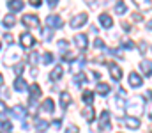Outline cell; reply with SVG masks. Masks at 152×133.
I'll use <instances>...</instances> for the list:
<instances>
[{
  "mask_svg": "<svg viewBox=\"0 0 152 133\" xmlns=\"http://www.w3.org/2000/svg\"><path fill=\"white\" fill-rule=\"evenodd\" d=\"M20 57H21V51H20L18 48H14V46H11V48L7 50V53H5V59H4V64H5V66H11V64H16V62L20 60Z\"/></svg>",
  "mask_w": 152,
  "mask_h": 133,
  "instance_id": "cell-1",
  "label": "cell"
},
{
  "mask_svg": "<svg viewBox=\"0 0 152 133\" xmlns=\"http://www.w3.org/2000/svg\"><path fill=\"white\" fill-rule=\"evenodd\" d=\"M99 128L104 130V132H108V130L112 128V115H110L108 110H103V112H101V117H99Z\"/></svg>",
  "mask_w": 152,
  "mask_h": 133,
  "instance_id": "cell-2",
  "label": "cell"
},
{
  "mask_svg": "<svg viewBox=\"0 0 152 133\" xmlns=\"http://www.w3.org/2000/svg\"><path fill=\"white\" fill-rule=\"evenodd\" d=\"M23 25L25 27H30V29H39V18L36 14H25L23 16Z\"/></svg>",
  "mask_w": 152,
  "mask_h": 133,
  "instance_id": "cell-3",
  "label": "cell"
},
{
  "mask_svg": "<svg viewBox=\"0 0 152 133\" xmlns=\"http://www.w3.org/2000/svg\"><path fill=\"white\" fill-rule=\"evenodd\" d=\"M41 94H42L41 87H39L37 84H32V85H30V98H28L30 105H36V103H37V99L41 98Z\"/></svg>",
  "mask_w": 152,
  "mask_h": 133,
  "instance_id": "cell-4",
  "label": "cell"
},
{
  "mask_svg": "<svg viewBox=\"0 0 152 133\" xmlns=\"http://www.w3.org/2000/svg\"><path fill=\"white\" fill-rule=\"evenodd\" d=\"M87 20H88V14H76L75 18H71V27L73 29H80L81 25H85L87 23Z\"/></svg>",
  "mask_w": 152,
  "mask_h": 133,
  "instance_id": "cell-5",
  "label": "cell"
},
{
  "mask_svg": "<svg viewBox=\"0 0 152 133\" xmlns=\"http://www.w3.org/2000/svg\"><path fill=\"white\" fill-rule=\"evenodd\" d=\"M20 43L23 48H32L34 44H36V39H34V36H30L28 32H23L21 36H20Z\"/></svg>",
  "mask_w": 152,
  "mask_h": 133,
  "instance_id": "cell-6",
  "label": "cell"
},
{
  "mask_svg": "<svg viewBox=\"0 0 152 133\" xmlns=\"http://www.w3.org/2000/svg\"><path fill=\"white\" fill-rule=\"evenodd\" d=\"M46 25L51 27V29H60V27H62V18L57 16V14H50V16L46 18Z\"/></svg>",
  "mask_w": 152,
  "mask_h": 133,
  "instance_id": "cell-7",
  "label": "cell"
},
{
  "mask_svg": "<svg viewBox=\"0 0 152 133\" xmlns=\"http://www.w3.org/2000/svg\"><path fill=\"white\" fill-rule=\"evenodd\" d=\"M99 23L103 25V29H112L113 27V18L110 14H99Z\"/></svg>",
  "mask_w": 152,
  "mask_h": 133,
  "instance_id": "cell-8",
  "label": "cell"
},
{
  "mask_svg": "<svg viewBox=\"0 0 152 133\" xmlns=\"http://www.w3.org/2000/svg\"><path fill=\"white\" fill-rule=\"evenodd\" d=\"M75 43H76V46H78L80 50H85L87 44H88V39H87L85 34H76L75 36Z\"/></svg>",
  "mask_w": 152,
  "mask_h": 133,
  "instance_id": "cell-9",
  "label": "cell"
},
{
  "mask_svg": "<svg viewBox=\"0 0 152 133\" xmlns=\"http://www.w3.org/2000/svg\"><path fill=\"white\" fill-rule=\"evenodd\" d=\"M143 84V80H142V76L138 75V73H129V85L131 87H140Z\"/></svg>",
  "mask_w": 152,
  "mask_h": 133,
  "instance_id": "cell-10",
  "label": "cell"
},
{
  "mask_svg": "<svg viewBox=\"0 0 152 133\" xmlns=\"http://www.w3.org/2000/svg\"><path fill=\"white\" fill-rule=\"evenodd\" d=\"M53 110H55V103H53V99H44V103L41 105V112H46V114H53Z\"/></svg>",
  "mask_w": 152,
  "mask_h": 133,
  "instance_id": "cell-11",
  "label": "cell"
},
{
  "mask_svg": "<svg viewBox=\"0 0 152 133\" xmlns=\"http://www.w3.org/2000/svg\"><path fill=\"white\" fill-rule=\"evenodd\" d=\"M11 114H12L14 117H18V119H25V115H27V110H25V107H21V105H16V107L11 110Z\"/></svg>",
  "mask_w": 152,
  "mask_h": 133,
  "instance_id": "cell-12",
  "label": "cell"
},
{
  "mask_svg": "<svg viewBox=\"0 0 152 133\" xmlns=\"http://www.w3.org/2000/svg\"><path fill=\"white\" fill-rule=\"evenodd\" d=\"M140 68H142V71L145 73V76H151L152 75V60L143 59V60L140 62Z\"/></svg>",
  "mask_w": 152,
  "mask_h": 133,
  "instance_id": "cell-13",
  "label": "cell"
},
{
  "mask_svg": "<svg viewBox=\"0 0 152 133\" xmlns=\"http://www.w3.org/2000/svg\"><path fill=\"white\" fill-rule=\"evenodd\" d=\"M2 23H4L5 29H12V27L16 25V18H14V14H5L4 20H2Z\"/></svg>",
  "mask_w": 152,
  "mask_h": 133,
  "instance_id": "cell-14",
  "label": "cell"
},
{
  "mask_svg": "<svg viewBox=\"0 0 152 133\" xmlns=\"http://www.w3.org/2000/svg\"><path fill=\"white\" fill-rule=\"evenodd\" d=\"M12 87H14V90H18V92H23V90H27V82L18 76V78L14 80V85H12Z\"/></svg>",
  "mask_w": 152,
  "mask_h": 133,
  "instance_id": "cell-15",
  "label": "cell"
},
{
  "mask_svg": "<svg viewBox=\"0 0 152 133\" xmlns=\"http://www.w3.org/2000/svg\"><path fill=\"white\" fill-rule=\"evenodd\" d=\"M108 66H110V73H112V76L118 82V80L122 78V69H120L118 66H115V64H108Z\"/></svg>",
  "mask_w": 152,
  "mask_h": 133,
  "instance_id": "cell-16",
  "label": "cell"
},
{
  "mask_svg": "<svg viewBox=\"0 0 152 133\" xmlns=\"http://www.w3.org/2000/svg\"><path fill=\"white\" fill-rule=\"evenodd\" d=\"M126 124H127V128H131V130H138V128H140V119H138V117H127V119H126Z\"/></svg>",
  "mask_w": 152,
  "mask_h": 133,
  "instance_id": "cell-17",
  "label": "cell"
},
{
  "mask_svg": "<svg viewBox=\"0 0 152 133\" xmlns=\"http://www.w3.org/2000/svg\"><path fill=\"white\" fill-rule=\"evenodd\" d=\"M48 121H44V119H41V117H36V130L37 132H46L48 130Z\"/></svg>",
  "mask_w": 152,
  "mask_h": 133,
  "instance_id": "cell-18",
  "label": "cell"
},
{
  "mask_svg": "<svg viewBox=\"0 0 152 133\" xmlns=\"http://www.w3.org/2000/svg\"><path fill=\"white\" fill-rule=\"evenodd\" d=\"M23 0H9V9L11 11H21L23 9Z\"/></svg>",
  "mask_w": 152,
  "mask_h": 133,
  "instance_id": "cell-19",
  "label": "cell"
},
{
  "mask_svg": "<svg viewBox=\"0 0 152 133\" xmlns=\"http://www.w3.org/2000/svg\"><path fill=\"white\" fill-rule=\"evenodd\" d=\"M126 11H127L126 2H124V0H118V2L115 4V14H124Z\"/></svg>",
  "mask_w": 152,
  "mask_h": 133,
  "instance_id": "cell-20",
  "label": "cell"
},
{
  "mask_svg": "<svg viewBox=\"0 0 152 133\" xmlns=\"http://www.w3.org/2000/svg\"><path fill=\"white\" fill-rule=\"evenodd\" d=\"M62 73H64V71H62V68H60V66H57V68L50 73V78H51L53 82H57V80H60V78H62Z\"/></svg>",
  "mask_w": 152,
  "mask_h": 133,
  "instance_id": "cell-21",
  "label": "cell"
},
{
  "mask_svg": "<svg viewBox=\"0 0 152 133\" xmlns=\"http://www.w3.org/2000/svg\"><path fill=\"white\" fill-rule=\"evenodd\" d=\"M69 103H71V96H69V92H62V94H60V105H62V108H67Z\"/></svg>",
  "mask_w": 152,
  "mask_h": 133,
  "instance_id": "cell-22",
  "label": "cell"
},
{
  "mask_svg": "<svg viewBox=\"0 0 152 133\" xmlns=\"http://www.w3.org/2000/svg\"><path fill=\"white\" fill-rule=\"evenodd\" d=\"M83 117H85V121H87V123H92V121H94V110H92L90 107H88V108H85V110H83Z\"/></svg>",
  "mask_w": 152,
  "mask_h": 133,
  "instance_id": "cell-23",
  "label": "cell"
},
{
  "mask_svg": "<svg viewBox=\"0 0 152 133\" xmlns=\"http://www.w3.org/2000/svg\"><path fill=\"white\" fill-rule=\"evenodd\" d=\"M97 92H99L101 96H106V94L110 92V85H108V84H97Z\"/></svg>",
  "mask_w": 152,
  "mask_h": 133,
  "instance_id": "cell-24",
  "label": "cell"
},
{
  "mask_svg": "<svg viewBox=\"0 0 152 133\" xmlns=\"http://www.w3.org/2000/svg\"><path fill=\"white\" fill-rule=\"evenodd\" d=\"M81 98H83V101H85L87 105H90V103L94 101V94H92L90 90H85V92L81 94Z\"/></svg>",
  "mask_w": 152,
  "mask_h": 133,
  "instance_id": "cell-25",
  "label": "cell"
},
{
  "mask_svg": "<svg viewBox=\"0 0 152 133\" xmlns=\"http://www.w3.org/2000/svg\"><path fill=\"white\" fill-rule=\"evenodd\" d=\"M138 7H142V9H149L151 7V0H133Z\"/></svg>",
  "mask_w": 152,
  "mask_h": 133,
  "instance_id": "cell-26",
  "label": "cell"
},
{
  "mask_svg": "<svg viewBox=\"0 0 152 133\" xmlns=\"http://www.w3.org/2000/svg\"><path fill=\"white\" fill-rule=\"evenodd\" d=\"M41 60H42V64H51V62H53V53L46 51V53L42 55V59H41Z\"/></svg>",
  "mask_w": 152,
  "mask_h": 133,
  "instance_id": "cell-27",
  "label": "cell"
},
{
  "mask_svg": "<svg viewBox=\"0 0 152 133\" xmlns=\"http://www.w3.org/2000/svg\"><path fill=\"white\" fill-rule=\"evenodd\" d=\"M75 82L76 84H83V82H87V76H85L83 73H76L75 75Z\"/></svg>",
  "mask_w": 152,
  "mask_h": 133,
  "instance_id": "cell-28",
  "label": "cell"
},
{
  "mask_svg": "<svg viewBox=\"0 0 152 133\" xmlns=\"http://www.w3.org/2000/svg\"><path fill=\"white\" fill-rule=\"evenodd\" d=\"M0 126H2V130H4V132H11V130H12V124H11L9 121H5V123H2Z\"/></svg>",
  "mask_w": 152,
  "mask_h": 133,
  "instance_id": "cell-29",
  "label": "cell"
},
{
  "mask_svg": "<svg viewBox=\"0 0 152 133\" xmlns=\"http://www.w3.org/2000/svg\"><path fill=\"white\" fill-rule=\"evenodd\" d=\"M122 46H124V48L133 50V48H134V43H133V41H129V39H124V41H122Z\"/></svg>",
  "mask_w": 152,
  "mask_h": 133,
  "instance_id": "cell-30",
  "label": "cell"
},
{
  "mask_svg": "<svg viewBox=\"0 0 152 133\" xmlns=\"http://www.w3.org/2000/svg\"><path fill=\"white\" fill-rule=\"evenodd\" d=\"M42 39H44V41H50V39H51V30H44V32H42Z\"/></svg>",
  "mask_w": 152,
  "mask_h": 133,
  "instance_id": "cell-31",
  "label": "cell"
},
{
  "mask_svg": "<svg viewBox=\"0 0 152 133\" xmlns=\"http://www.w3.org/2000/svg\"><path fill=\"white\" fill-rule=\"evenodd\" d=\"M58 48L64 51V50H67V41L66 39H62V41H58Z\"/></svg>",
  "mask_w": 152,
  "mask_h": 133,
  "instance_id": "cell-32",
  "label": "cell"
},
{
  "mask_svg": "<svg viewBox=\"0 0 152 133\" xmlns=\"http://www.w3.org/2000/svg\"><path fill=\"white\" fill-rule=\"evenodd\" d=\"M62 59H64L66 62H73V60H75V55H71V53H66Z\"/></svg>",
  "mask_w": 152,
  "mask_h": 133,
  "instance_id": "cell-33",
  "label": "cell"
},
{
  "mask_svg": "<svg viewBox=\"0 0 152 133\" xmlns=\"http://www.w3.org/2000/svg\"><path fill=\"white\" fill-rule=\"evenodd\" d=\"M28 60H30L32 64H36V62H37V53H30V55H28Z\"/></svg>",
  "mask_w": 152,
  "mask_h": 133,
  "instance_id": "cell-34",
  "label": "cell"
},
{
  "mask_svg": "<svg viewBox=\"0 0 152 133\" xmlns=\"http://www.w3.org/2000/svg\"><path fill=\"white\" fill-rule=\"evenodd\" d=\"M94 46H96V48H104V41H103V39H96Z\"/></svg>",
  "mask_w": 152,
  "mask_h": 133,
  "instance_id": "cell-35",
  "label": "cell"
},
{
  "mask_svg": "<svg viewBox=\"0 0 152 133\" xmlns=\"http://www.w3.org/2000/svg\"><path fill=\"white\" fill-rule=\"evenodd\" d=\"M60 126H62V121H60V119H55V121H53V128H57V130H58Z\"/></svg>",
  "mask_w": 152,
  "mask_h": 133,
  "instance_id": "cell-36",
  "label": "cell"
},
{
  "mask_svg": "<svg viewBox=\"0 0 152 133\" xmlns=\"http://www.w3.org/2000/svg\"><path fill=\"white\" fill-rule=\"evenodd\" d=\"M5 112H7V107L4 101H0V114H5Z\"/></svg>",
  "mask_w": 152,
  "mask_h": 133,
  "instance_id": "cell-37",
  "label": "cell"
},
{
  "mask_svg": "<svg viewBox=\"0 0 152 133\" xmlns=\"http://www.w3.org/2000/svg\"><path fill=\"white\" fill-rule=\"evenodd\" d=\"M14 73H16V75L20 76V75L23 73V66H18V68H14Z\"/></svg>",
  "mask_w": 152,
  "mask_h": 133,
  "instance_id": "cell-38",
  "label": "cell"
},
{
  "mask_svg": "<svg viewBox=\"0 0 152 133\" xmlns=\"http://www.w3.org/2000/svg\"><path fill=\"white\" fill-rule=\"evenodd\" d=\"M67 133H78V128H76V126H73V124H71V126L67 128Z\"/></svg>",
  "mask_w": 152,
  "mask_h": 133,
  "instance_id": "cell-39",
  "label": "cell"
},
{
  "mask_svg": "<svg viewBox=\"0 0 152 133\" xmlns=\"http://www.w3.org/2000/svg\"><path fill=\"white\" fill-rule=\"evenodd\" d=\"M4 39H5L7 43H12V36H11V34H5V36H4Z\"/></svg>",
  "mask_w": 152,
  "mask_h": 133,
  "instance_id": "cell-40",
  "label": "cell"
},
{
  "mask_svg": "<svg viewBox=\"0 0 152 133\" xmlns=\"http://www.w3.org/2000/svg\"><path fill=\"white\" fill-rule=\"evenodd\" d=\"M30 4H32L34 7H39V5H41V0H30Z\"/></svg>",
  "mask_w": 152,
  "mask_h": 133,
  "instance_id": "cell-41",
  "label": "cell"
},
{
  "mask_svg": "<svg viewBox=\"0 0 152 133\" xmlns=\"http://www.w3.org/2000/svg\"><path fill=\"white\" fill-rule=\"evenodd\" d=\"M48 5H50V7H55V5H57V0H48Z\"/></svg>",
  "mask_w": 152,
  "mask_h": 133,
  "instance_id": "cell-42",
  "label": "cell"
},
{
  "mask_svg": "<svg viewBox=\"0 0 152 133\" xmlns=\"http://www.w3.org/2000/svg\"><path fill=\"white\" fill-rule=\"evenodd\" d=\"M147 114H149V117H151V119H152V105H151V107H149V110H147Z\"/></svg>",
  "mask_w": 152,
  "mask_h": 133,
  "instance_id": "cell-43",
  "label": "cell"
},
{
  "mask_svg": "<svg viewBox=\"0 0 152 133\" xmlns=\"http://www.w3.org/2000/svg\"><path fill=\"white\" fill-rule=\"evenodd\" d=\"M147 29H149V30H152V20L149 21V23H147Z\"/></svg>",
  "mask_w": 152,
  "mask_h": 133,
  "instance_id": "cell-44",
  "label": "cell"
},
{
  "mask_svg": "<svg viewBox=\"0 0 152 133\" xmlns=\"http://www.w3.org/2000/svg\"><path fill=\"white\" fill-rule=\"evenodd\" d=\"M4 85V78H2V75H0V87Z\"/></svg>",
  "mask_w": 152,
  "mask_h": 133,
  "instance_id": "cell-45",
  "label": "cell"
},
{
  "mask_svg": "<svg viewBox=\"0 0 152 133\" xmlns=\"http://www.w3.org/2000/svg\"><path fill=\"white\" fill-rule=\"evenodd\" d=\"M0 48H2V44H0Z\"/></svg>",
  "mask_w": 152,
  "mask_h": 133,
  "instance_id": "cell-46",
  "label": "cell"
}]
</instances>
